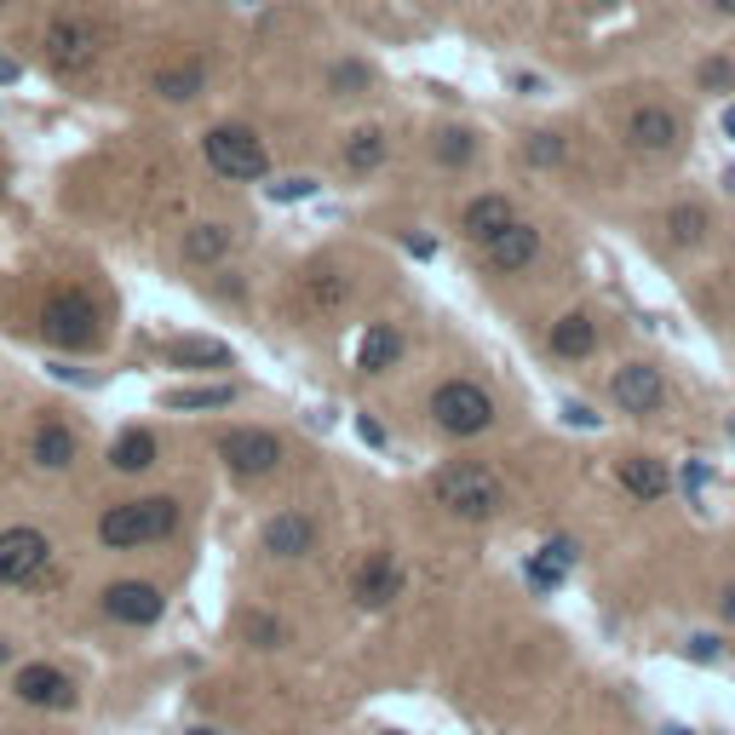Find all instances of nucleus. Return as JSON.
<instances>
[{
	"label": "nucleus",
	"instance_id": "obj_15",
	"mask_svg": "<svg viewBox=\"0 0 735 735\" xmlns=\"http://www.w3.org/2000/svg\"><path fill=\"white\" fill-rule=\"evenodd\" d=\"M316 518L311 512H276L271 523H264V551H271V558H311L316 551Z\"/></svg>",
	"mask_w": 735,
	"mask_h": 735
},
{
	"label": "nucleus",
	"instance_id": "obj_31",
	"mask_svg": "<svg viewBox=\"0 0 735 735\" xmlns=\"http://www.w3.org/2000/svg\"><path fill=\"white\" fill-rule=\"evenodd\" d=\"M523 155L535 161V167H558V161L569 155V145L558 133H528V145H523Z\"/></svg>",
	"mask_w": 735,
	"mask_h": 735
},
{
	"label": "nucleus",
	"instance_id": "obj_33",
	"mask_svg": "<svg viewBox=\"0 0 735 735\" xmlns=\"http://www.w3.org/2000/svg\"><path fill=\"white\" fill-rule=\"evenodd\" d=\"M701 87L707 92H735V58H707V64H701Z\"/></svg>",
	"mask_w": 735,
	"mask_h": 735
},
{
	"label": "nucleus",
	"instance_id": "obj_4",
	"mask_svg": "<svg viewBox=\"0 0 735 735\" xmlns=\"http://www.w3.org/2000/svg\"><path fill=\"white\" fill-rule=\"evenodd\" d=\"M58 546L40 523H0V586L7 591H29L52 575Z\"/></svg>",
	"mask_w": 735,
	"mask_h": 735
},
{
	"label": "nucleus",
	"instance_id": "obj_49",
	"mask_svg": "<svg viewBox=\"0 0 735 735\" xmlns=\"http://www.w3.org/2000/svg\"><path fill=\"white\" fill-rule=\"evenodd\" d=\"M603 7H615V0H603Z\"/></svg>",
	"mask_w": 735,
	"mask_h": 735
},
{
	"label": "nucleus",
	"instance_id": "obj_9",
	"mask_svg": "<svg viewBox=\"0 0 735 735\" xmlns=\"http://www.w3.org/2000/svg\"><path fill=\"white\" fill-rule=\"evenodd\" d=\"M98 615H104L110 626H133V632H145L155 626L161 615H167V591H161L155 581H110L104 591H98Z\"/></svg>",
	"mask_w": 735,
	"mask_h": 735
},
{
	"label": "nucleus",
	"instance_id": "obj_21",
	"mask_svg": "<svg viewBox=\"0 0 735 735\" xmlns=\"http://www.w3.org/2000/svg\"><path fill=\"white\" fill-rule=\"evenodd\" d=\"M155 98H167V104H190V98H201V87H208V70H201V58H184V64H167L155 70Z\"/></svg>",
	"mask_w": 735,
	"mask_h": 735
},
{
	"label": "nucleus",
	"instance_id": "obj_36",
	"mask_svg": "<svg viewBox=\"0 0 735 735\" xmlns=\"http://www.w3.org/2000/svg\"><path fill=\"white\" fill-rule=\"evenodd\" d=\"M311 190H316V178H282V184H271L276 201H304Z\"/></svg>",
	"mask_w": 735,
	"mask_h": 735
},
{
	"label": "nucleus",
	"instance_id": "obj_17",
	"mask_svg": "<svg viewBox=\"0 0 735 735\" xmlns=\"http://www.w3.org/2000/svg\"><path fill=\"white\" fill-rule=\"evenodd\" d=\"M110 472H121V477H138V472H150V465L161 460V437L155 432H145V425H127L115 443H110Z\"/></svg>",
	"mask_w": 735,
	"mask_h": 735
},
{
	"label": "nucleus",
	"instance_id": "obj_30",
	"mask_svg": "<svg viewBox=\"0 0 735 735\" xmlns=\"http://www.w3.org/2000/svg\"><path fill=\"white\" fill-rule=\"evenodd\" d=\"M667 231H672V241H684V248H696V241L707 236V213H701V208H672Z\"/></svg>",
	"mask_w": 735,
	"mask_h": 735
},
{
	"label": "nucleus",
	"instance_id": "obj_18",
	"mask_svg": "<svg viewBox=\"0 0 735 735\" xmlns=\"http://www.w3.org/2000/svg\"><path fill=\"white\" fill-rule=\"evenodd\" d=\"M512 219H518V208L506 196H472V201H465V213H460V231L472 241H495Z\"/></svg>",
	"mask_w": 735,
	"mask_h": 735
},
{
	"label": "nucleus",
	"instance_id": "obj_22",
	"mask_svg": "<svg viewBox=\"0 0 735 735\" xmlns=\"http://www.w3.org/2000/svg\"><path fill=\"white\" fill-rule=\"evenodd\" d=\"M397 357H402V334L391 328V322H374V328L362 334V345H357L362 374H385V368H397Z\"/></svg>",
	"mask_w": 735,
	"mask_h": 735
},
{
	"label": "nucleus",
	"instance_id": "obj_13",
	"mask_svg": "<svg viewBox=\"0 0 735 735\" xmlns=\"http://www.w3.org/2000/svg\"><path fill=\"white\" fill-rule=\"evenodd\" d=\"M615 402L626 408V414H656V408L667 402V379H661V368L656 362H626L615 368Z\"/></svg>",
	"mask_w": 735,
	"mask_h": 735
},
{
	"label": "nucleus",
	"instance_id": "obj_45",
	"mask_svg": "<svg viewBox=\"0 0 735 735\" xmlns=\"http://www.w3.org/2000/svg\"><path fill=\"white\" fill-rule=\"evenodd\" d=\"M667 735H696V730H684V724H667Z\"/></svg>",
	"mask_w": 735,
	"mask_h": 735
},
{
	"label": "nucleus",
	"instance_id": "obj_16",
	"mask_svg": "<svg viewBox=\"0 0 735 735\" xmlns=\"http://www.w3.org/2000/svg\"><path fill=\"white\" fill-rule=\"evenodd\" d=\"M402 586H408L402 563L391 558V551H374V558L362 563V575H357V603L362 609H385V603L402 598Z\"/></svg>",
	"mask_w": 735,
	"mask_h": 735
},
{
	"label": "nucleus",
	"instance_id": "obj_40",
	"mask_svg": "<svg viewBox=\"0 0 735 735\" xmlns=\"http://www.w3.org/2000/svg\"><path fill=\"white\" fill-rule=\"evenodd\" d=\"M17 661V638H7V632H0V667H12Z\"/></svg>",
	"mask_w": 735,
	"mask_h": 735
},
{
	"label": "nucleus",
	"instance_id": "obj_44",
	"mask_svg": "<svg viewBox=\"0 0 735 735\" xmlns=\"http://www.w3.org/2000/svg\"><path fill=\"white\" fill-rule=\"evenodd\" d=\"M712 7H719L724 17H735V0H712Z\"/></svg>",
	"mask_w": 735,
	"mask_h": 735
},
{
	"label": "nucleus",
	"instance_id": "obj_20",
	"mask_svg": "<svg viewBox=\"0 0 735 735\" xmlns=\"http://www.w3.org/2000/svg\"><path fill=\"white\" fill-rule=\"evenodd\" d=\"M598 351V322H591L586 311H569L563 322H551V357H569V362H581Z\"/></svg>",
	"mask_w": 735,
	"mask_h": 735
},
{
	"label": "nucleus",
	"instance_id": "obj_23",
	"mask_svg": "<svg viewBox=\"0 0 735 735\" xmlns=\"http://www.w3.org/2000/svg\"><path fill=\"white\" fill-rule=\"evenodd\" d=\"M621 483H626V495L632 500H661L667 488H672V477H667V465L661 460H644V454H632V460H621Z\"/></svg>",
	"mask_w": 735,
	"mask_h": 735
},
{
	"label": "nucleus",
	"instance_id": "obj_41",
	"mask_svg": "<svg viewBox=\"0 0 735 735\" xmlns=\"http://www.w3.org/2000/svg\"><path fill=\"white\" fill-rule=\"evenodd\" d=\"M719 609H724V621H730V626H735V581H730V586H724V598H719Z\"/></svg>",
	"mask_w": 735,
	"mask_h": 735
},
{
	"label": "nucleus",
	"instance_id": "obj_19",
	"mask_svg": "<svg viewBox=\"0 0 735 735\" xmlns=\"http://www.w3.org/2000/svg\"><path fill=\"white\" fill-rule=\"evenodd\" d=\"M231 248H236V231H231V224H219V219L190 224V231H184V241H178L184 264H219Z\"/></svg>",
	"mask_w": 735,
	"mask_h": 735
},
{
	"label": "nucleus",
	"instance_id": "obj_37",
	"mask_svg": "<svg viewBox=\"0 0 735 735\" xmlns=\"http://www.w3.org/2000/svg\"><path fill=\"white\" fill-rule=\"evenodd\" d=\"M563 420H569V425H581V432H591V425H598V414H591V408H581V402H569V408H563Z\"/></svg>",
	"mask_w": 735,
	"mask_h": 735
},
{
	"label": "nucleus",
	"instance_id": "obj_29",
	"mask_svg": "<svg viewBox=\"0 0 735 735\" xmlns=\"http://www.w3.org/2000/svg\"><path fill=\"white\" fill-rule=\"evenodd\" d=\"M563 575H569V563L558 558V551L540 546V558H528V586H535V591H558Z\"/></svg>",
	"mask_w": 735,
	"mask_h": 735
},
{
	"label": "nucleus",
	"instance_id": "obj_42",
	"mask_svg": "<svg viewBox=\"0 0 735 735\" xmlns=\"http://www.w3.org/2000/svg\"><path fill=\"white\" fill-rule=\"evenodd\" d=\"M17 75H24V70H17L12 58H0V87H7V80H17Z\"/></svg>",
	"mask_w": 735,
	"mask_h": 735
},
{
	"label": "nucleus",
	"instance_id": "obj_46",
	"mask_svg": "<svg viewBox=\"0 0 735 735\" xmlns=\"http://www.w3.org/2000/svg\"><path fill=\"white\" fill-rule=\"evenodd\" d=\"M724 190H735V167H730V173H724Z\"/></svg>",
	"mask_w": 735,
	"mask_h": 735
},
{
	"label": "nucleus",
	"instance_id": "obj_10",
	"mask_svg": "<svg viewBox=\"0 0 735 735\" xmlns=\"http://www.w3.org/2000/svg\"><path fill=\"white\" fill-rule=\"evenodd\" d=\"M24 460L35 465L40 477H64V472H75V460H80V432L64 420V414H35V425H29V437H24Z\"/></svg>",
	"mask_w": 735,
	"mask_h": 735
},
{
	"label": "nucleus",
	"instance_id": "obj_38",
	"mask_svg": "<svg viewBox=\"0 0 735 735\" xmlns=\"http://www.w3.org/2000/svg\"><path fill=\"white\" fill-rule=\"evenodd\" d=\"M707 488V465H684V495H701Z\"/></svg>",
	"mask_w": 735,
	"mask_h": 735
},
{
	"label": "nucleus",
	"instance_id": "obj_2",
	"mask_svg": "<svg viewBox=\"0 0 735 735\" xmlns=\"http://www.w3.org/2000/svg\"><path fill=\"white\" fill-rule=\"evenodd\" d=\"M35 334L52 345V351H98L104 345V304H98L87 288H52L47 299H40V311H35Z\"/></svg>",
	"mask_w": 735,
	"mask_h": 735
},
{
	"label": "nucleus",
	"instance_id": "obj_3",
	"mask_svg": "<svg viewBox=\"0 0 735 735\" xmlns=\"http://www.w3.org/2000/svg\"><path fill=\"white\" fill-rule=\"evenodd\" d=\"M40 58H47V70L58 80L87 75L98 58H104V24H98L92 12H80V7L52 12L47 29H40Z\"/></svg>",
	"mask_w": 735,
	"mask_h": 735
},
{
	"label": "nucleus",
	"instance_id": "obj_26",
	"mask_svg": "<svg viewBox=\"0 0 735 735\" xmlns=\"http://www.w3.org/2000/svg\"><path fill=\"white\" fill-rule=\"evenodd\" d=\"M385 161V133L379 127H357L351 138H345V167L351 173H374Z\"/></svg>",
	"mask_w": 735,
	"mask_h": 735
},
{
	"label": "nucleus",
	"instance_id": "obj_50",
	"mask_svg": "<svg viewBox=\"0 0 735 735\" xmlns=\"http://www.w3.org/2000/svg\"><path fill=\"white\" fill-rule=\"evenodd\" d=\"M0 12H7V0H0Z\"/></svg>",
	"mask_w": 735,
	"mask_h": 735
},
{
	"label": "nucleus",
	"instance_id": "obj_47",
	"mask_svg": "<svg viewBox=\"0 0 735 735\" xmlns=\"http://www.w3.org/2000/svg\"><path fill=\"white\" fill-rule=\"evenodd\" d=\"M190 735H213V730H190Z\"/></svg>",
	"mask_w": 735,
	"mask_h": 735
},
{
	"label": "nucleus",
	"instance_id": "obj_28",
	"mask_svg": "<svg viewBox=\"0 0 735 735\" xmlns=\"http://www.w3.org/2000/svg\"><path fill=\"white\" fill-rule=\"evenodd\" d=\"M472 155H477V138L465 133V127H448V133H437V161H443V167H465Z\"/></svg>",
	"mask_w": 735,
	"mask_h": 735
},
{
	"label": "nucleus",
	"instance_id": "obj_5",
	"mask_svg": "<svg viewBox=\"0 0 735 735\" xmlns=\"http://www.w3.org/2000/svg\"><path fill=\"white\" fill-rule=\"evenodd\" d=\"M201 155H208V167L231 184H259L271 173V150H264V138L253 127H241V121H219V127L201 133Z\"/></svg>",
	"mask_w": 735,
	"mask_h": 735
},
{
	"label": "nucleus",
	"instance_id": "obj_35",
	"mask_svg": "<svg viewBox=\"0 0 735 735\" xmlns=\"http://www.w3.org/2000/svg\"><path fill=\"white\" fill-rule=\"evenodd\" d=\"M684 649H689V661H719V656H724V644L712 638V632H696V638H689Z\"/></svg>",
	"mask_w": 735,
	"mask_h": 735
},
{
	"label": "nucleus",
	"instance_id": "obj_12",
	"mask_svg": "<svg viewBox=\"0 0 735 735\" xmlns=\"http://www.w3.org/2000/svg\"><path fill=\"white\" fill-rule=\"evenodd\" d=\"M678 138H684V121L672 115L667 104H644V110H632V121H626V145L638 155H667V150H678Z\"/></svg>",
	"mask_w": 735,
	"mask_h": 735
},
{
	"label": "nucleus",
	"instance_id": "obj_8",
	"mask_svg": "<svg viewBox=\"0 0 735 735\" xmlns=\"http://www.w3.org/2000/svg\"><path fill=\"white\" fill-rule=\"evenodd\" d=\"M432 420L448 437H483L495 425V397L477 379H443L432 391Z\"/></svg>",
	"mask_w": 735,
	"mask_h": 735
},
{
	"label": "nucleus",
	"instance_id": "obj_24",
	"mask_svg": "<svg viewBox=\"0 0 735 735\" xmlns=\"http://www.w3.org/2000/svg\"><path fill=\"white\" fill-rule=\"evenodd\" d=\"M167 357H173L178 368H231V362H236V351H231L224 339H201V334L173 339V345H167Z\"/></svg>",
	"mask_w": 735,
	"mask_h": 735
},
{
	"label": "nucleus",
	"instance_id": "obj_6",
	"mask_svg": "<svg viewBox=\"0 0 735 735\" xmlns=\"http://www.w3.org/2000/svg\"><path fill=\"white\" fill-rule=\"evenodd\" d=\"M432 495H437V506H448L454 518H465V523H488L506 506V483L488 472V465H448V472H437L432 477Z\"/></svg>",
	"mask_w": 735,
	"mask_h": 735
},
{
	"label": "nucleus",
	"instance_id": "obj_7",
	"mask_svg": "<svg viewBox=\"0 0 735 735\" xmlns=\"http://www.w3.org/2000/svg\"><path fill=\"white\" fill-rule=\"evenodd\" d=\"M7 696L29 712H75L80 684H75V672H64L58 661H12L7 667Z\"/></svg>",
	"mask_w": 735,
	"mask_h": 735
},
{
	"label": "nucleus",
	"instance_id": "obj_43",
	"mask_svg": "<svg viewBox=\"0 0 735 735\" xmlns=\"http://www.w3.org/2000/svg\"><path fill=\"white\" fill-rule=\"evenodd\" d=\"M724 138H735V104L724 110Z\"/></svg>",
	"mask_w": 735,
	"mask_h": 735
},
{
	"label": "nucleus",
	"instance_id": "obj_14",
	"mask_svg": "<svg viewBox=\"0 0 735 735\" xmlns=\"http://www.w3.org/2000/svg\"><path fill=\"white\" fill-rule=\"evenodd\" d=\"M483 253H488V271L518 276V271H528V264L540 259V231H535V224H523V219H512L495 241H483Z\"/></svg>",
	"mask_w": 735,
	"mask_h": 735
},
{
	"label": "nucleus",
	"instance_id": "obj_48",
	"mask_svg": "<svg viewBox=\"0 0 735 735\" xmlns=\"http://www.w3.org/2000/svg\"><path fill=\"white\" fill-rule=\"evenodd\" d=\"M730 437H735V420H730Z\"/></svg>",
	"mask_w": 735,
	"mask_h": 735
},
{
	"label": "nucleus",
	"instance_id": "obj_25",
	"mask_svg": "<svg viewBox=\"0 0 735 735\" xmlns=\"http://www.w3.org/2000/svg\"><path fill=\"white\" fill-rule=\"evenodd\" d=\"M345 294H351V282H345L334 264H311V271H304V299L322 304V311H339Z\"/></svg>",
	"mask_w": 735,
	"mask_h": 735
},
{
	"label": "nucleus",
	"instance_id": "obj_27",
	"mask_svg": "<svg viewBox=\"0 0 735 735\" xmlns=\"http://www.w3.org/2000/svg\"><path fill=\"white\" fill-rule=\"evenodd\" d=\"M161 402L184 408V414H201V408H231L236 402V385H184V391H167Z\"/></svg>",
	"mask_w": 735,
	"mask_h": 735
},
{
	"label": "nucleus",
	"instance_id": "obj_32",
	"mask_svg": "<svg viewBox=\"0 0 735 735\" xmlns=\"http://www.w3.org/2000/svg\"><path fill=\"white\" fill-rule=\"evenodd\" d=\"M241 632H248L253 649H276L282 644V621L276 615H248V621H241Z\"/></svg>",
	"mask_w": 735,
	"mask_h": 735
},
{
	"label": "nucleus",
	"instance_id": "obj_34",
	"mask_svg": "<svg viewBox=\"0 0 735 735\" xmlns=\"http://www.w3.org/2000/svg\"><path fill=\"white\" fill-rule=\"evenodd\" d=\"M362 87H368V70H362V64H339V70H334V92H339V98H357Z\"/></svg>",
	"mask_w": 735,
	"mask_h": 735
},
{
	"label": "nucleus",
	"instance_id": "obj_1",
	"mask_svg": "<svg viewBox=\"0 0 735 735\" xmlns=\"http://www.w3.org/2000/svg\"><path fill=\"white\" fill-rule=\"evenodd\" d=\"M184 523V506L173 495H133V500H115L98 512V546L104 551H145L173 540Z\"/></svg>",
	"mask_w": 735,
	"mask_h": 735
},
{
	"label": "nucleus",
	"instance_id": "obj_11",
	"mask_svg": "<svg viewBox=\"0 0 735 735\" xmlns=\"http://www.w3.org/2000/svg\"><path fill=\"white\" fill-rule=\"evenodd\" d=\"M219 460L231 465L236 477H271L282 460H288V448H282L276 432H259V425H236V432L219 437Z\"/></svg>",
	"mask_w": 735,
	"mask_h": 735
},
{
	"label": "nucleus",
	"instance_id": "obj_39",
	"mask_svg": "<svg viewBox=\"0 0 735 735\" xmlns=\"http://www.w3.org/2000/svg\"><path fill=\"white\" fill-rule=\"evenodd\" d=\"M357 432H362V443H374V448H379V443H385V432H379V425H374V420H368V414H362V420H357Z\"/></svg>",
	"mask_w": 735,
	"mask_h": 735
}]
</instances>
